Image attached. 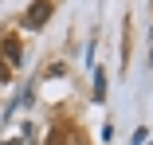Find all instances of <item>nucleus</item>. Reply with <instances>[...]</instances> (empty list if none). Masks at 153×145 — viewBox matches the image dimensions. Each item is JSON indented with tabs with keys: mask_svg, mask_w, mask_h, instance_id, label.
I'll list each match as a JSON object with an SVG mask.
<instances>
[{
	"mask_svg": "<svg viewBox=\"0 0 153 145\" xmlns=\"http://www.w3.org/2000/svg\"><path fill=\"white\" fill-rule=\"evenodd\" d=\"M47 16H51V4H47V0H36L32 12H27V27H43Z\"/></svg>",
	"mask_w": 153,
	"mask_h": 145,
	"instance_id": "nucleus-1",
	"label": "nucleus"
},
{
	"mask_svg": "<svg viewBox=\"0 0 153 145\" xmlns=\"http://www.w3.org/2000/svg\"><path fill=\"white\" fill-rule=\"evenodd\" d=\"M4 51L12 55V63H20V47H16V39H8V43H4Z\"/></svg>",
	"mask_w": 153,
	"mask_h": 145,
	"instance_id": "nucleus-3",
	"label": "nucleus"
},
{
	"mask_svg": "<svg viewBox=\"0 0 153 145\" xmlns=\"http://www.w3.org/2000/svg\"><path fill=\"white\" fill-rule=\"evenodd\" d=\"M94 98H98V102L106 98V75H102V71H94Z\"/></svg>",
	"mask_w": 153,
	"mask_h": 145,
	"instance_id": "nucleus-2",
	"label": "nucleus"
}]
</instances>
